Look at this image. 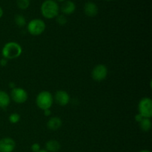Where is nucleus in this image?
Masks as SVG:
<instances>
[{"mask_svg":"<svg viewBox=\"0 0 152 152\" xmlns=\"http://www.w3.org/2000/svg\"><path fill=\"white\" fill-rule=\"evenodd\" d=\"M22 53V48L16 42H9L3 46L1 55L6 59H14L19 57Z\"/></svg>","mask_w":152,"mask_h":152,"instance_id":"obj_1","label":"nucleus"},{"mask_svg":"<svg viewBox=\"0 0 152 152\" xmlns=\"http://www.w3.org/2000/svg\"><path fill=\"white\" fill-rule=\"evenodd\" d=\"M41 13L45 19H54L59 15V7L55 0H45L41 5Z\"/></svg>","mask_w":152,"mask_h":152,"instance_id":"obj_2","label":"nucleus"},{"mask_svg":"<svg viewBox=\"0 0 152 152\" xmlns=\"http://www.w3.org/2000/svg\"><path fill=\"white\" fill-rule=\"evenodd\" d=\"M53 102V96L48 91H43L38 94L36 98V104L39 108L44 111L50 109Z\"/></svg>","mask_w":152,"mask_h":152,"instance_id":"obj_3","label":"nucleus"},{"mask_svg":"<svg viewBox=\"0 0 152 152\" xmlns=\"http://www.w3.org/2000/svg\"><path fill=\"white\" fill-rule=\"evenodd\" d=\"M46 25L40 19H34L30 21L27 26L28 33L32 36H39L45 31Z\"/></svg>","mask_w":152,"mask_h":152,"instance_id":"obj_4","label":"nucleus"},{"mask_svg":"<svg viewBox=\"0 0 152 152\" xmlns=\"http://www.w3.org/2000/svg\"><path fill=\"white\" fill-rule=\"evenodd\" d=\"M138 113L144 118L152 117V100L149 97H144L140 99L138 104Z\"/></svg>","mask_w":152,"mask_h":152,"instance_id":"obj_5","label":"nucleus"},{"mask_svg":"<svg viewBox=\"0 0 152 152\" xmlns=\"http://www.w3.org/2000/svg\"><path fill=\"white\" fill-rule=\"evenodd\" d=\"M10 98L16 103L22 104L26 102L27 99H28V92L22 88L16 87L11 90Z\"/></svg>","mask_w":152,"mask_h":152,"instance_id":"obj_6","label":"nucleus"},{"mask_svg":"<svg viewBox=\"0 0 152 152\" xmlns=\"http://www.w3.org/2000/svg\"><path fill=\"white\" fill-rule=\"evenodd\" d=\"M108 76V68L103 64L96 65L91 71V77L96 82H101Z\"/></svg>","mask_w":152,"mask_h":152,"instance_id":"obj_7","label":"nucleus"},{"mask_svg":"<svg viewBox=\"0 0 152 152\" xmlns=\"http://www.w3.org/2000/svg\"><path fill=\"white\" fill-rule=\"evenodd\" d=\"M70 95L65 91L59 90L55 93L53 100L60 106H65L70 102Z\"/></svg>","mask_w":152,"mask_h":152,"instance_id":"obj_8","label":"nucleus"},{"mask_svg":"<svg viewBox=\"0 0 152 152\" xmlns=\"http://www.w3.org/2000/svg\"><path fill=\"white\" fill-rule=\"evenodd\" d=\"M16 148V142L10 137L0 140V152H13Z\"/></svg>","mask_w":152,"mask_h":152,"instance_id":"obj_9","label":"nucleus"},{"mask_svg":"<svg viewBox=\"0 0 152 152\" xmlns=\"http://www.w3.org/2000/svg\"><path fill=\"white\" fill-rule=\"evenodd\" d=\"M99 11L97 5L93 1H88L84 5V13L89 17H94L96 16Z\"/></svg>","mask_w":152,"mask_h":152,"instance_id":"obj_10","label":"nucleus"},{"mask_svg":"<svg viewBox=\"0 0 152 152\" xmlns=\"http://www.w3.org/2000/svg\"><path fill=\"white\" fill-rule=\"evenodd\" d=\"M63 15H71L76 10V4L72 1H65L59 8Z\"/></svg>","mask_w":152,"mask_h":152,"instance_id":"obj_11","label":"nucleus"},{"mask_svg":"<svg viewBox=\"0 0 152 152\" xmlns=\"http://www.w3.org/2000/svg\"><path fill=\"white\" fill-rule=\"evenodd\" d=\"M62 121L59 117H53L48 120L47 123L48 129L51 131H56L61 128Z\"/></svg>","mask_w":152,"mask_h":152,"instance_id":"obj_12","label":"nucleus"},{"mask_svg":"<svg viewBox=\"0 0 152 152\" xmlns=\"http://www.w3.org/2000/svg\"><path fill=\"white\" fill-rule=\"evenodd\" d=\"M45 148L48 152H57L60 149L61 145L56 140H50L46 142Z\"/></svg>","mask_w":152,"mask_h":152,"instance_id":"obj_13","label":"nucleus"},{"mask_svg":"<svg viewBox=\"0 0 152 152\" xmlns=\"http://www.w3.org/2000/svg\"><path fill=\"white\" fill-rule=\"evenodd\" d=\"M10 102V97L7 92L0 90V108H6Z\"/></svg>","mask_w":152,"mask_h":152,"instance_id":"obj_14","label":"nucleus"},{"mask_svg":"<svg viewBox=\"0 0 152 152\" xmlns=\"http://www.w3.org/2000/svg\"><path fill=\"white\" fill-rule=\"evenodd\" d=\"M152 123L150 118H143L142 121L140 123V127L142 132H148L151 130Z\"/></svg>","mask_w":152,"mask_h":152,"instance_id":"obj_15","label":"nucleus"},{"mask_svg":"<svg viewBox=\"0 0 152 152\" xmlns=\"http://www.w3.org/2000/svg\"><path fill=\"white\" fill-rule=\"evenodd\" d=\"M14 22L16 25L20 28L24 27L26 25V19L25 18V16L21 14H17L15 16Z\"/></svg>","mask_w":152,"mask_h":152,"instance_id":"obj_16","label":"nucleus"},{"mask_svg":"<svg viewBox=\"0 0 152 152\" xmlns=\"http://www.w3.org/2000/svg\"><path fill=\"white\" fill-rule=\"evenodd\" d=\"M16 4L21 10H26L30 6V0H16Z\"/></svg>","mask_w":152,"mask_h":152,"instance_id":"obj_17","label":"nucleus"},{"mask_svg":"<svg viewBox=\"0 0 152 152\" xmlns=\"http://www.w3.org/2000/svg\"><path fill=\"white\" fill-rule=\"evenodd\" d=\"M21 117L18 113H13V114H10L8 117V120L10 121V123H13V124H16L18 123L20 121Z\"/></svg>","mask_w":152,"mask_h":152,"instance_id":"obj_18","label":"nucleus"},{"mask_svg":"<svg viewBox=\"0 0 152 152\" xmlns=\"http://www.w3.org/2000/svg\"><path fill=\"white\" fill-rule=\"evenodd\" d=\"M56 21L57 22L58 25H66V23L68 22V19H67L66 16L63 14H59L56 17Z\"/></svg>","mask_w":152,"mask_h":152,"instance_id":"obj_19","label":"nucleus"},{"mask_svg":"<svg viewBox=\"0 0 152 152\" xmlns=\"http://www.w3.org/2000/svg\"><path fill=\"white\" fill-rule=\"evenodd\" d=\"M39 150H41L40 149V145L37 142H35L31 145V151L33 152H38Z\"/></svg>","mask_w":152,"mask_h":152,"instance_id":"obj_20","label":"nucleus"},{"mask_svg":"<svg viewBox=\"0 0 152 152\" xmlns=\"http://www.w3.org/2000/svg\"><path fill=\"white\" fill-rule=\"evenodd\" d=\"M144 117H142V115H141L140 114H139V113H138V114H137L136 115H135V117H134V120H136L137 122V123H140L141 121H142V119H143Z\"/></svg>","mask_w":152,"mask_h":152,"instance_id":"obj_21","label":"nucleus"},{"mask_svg":"<svg viewBox=\"0 0 152 152\" xmlns=\"http://www.w3.org/2000/svg\"><path fill=\"white\" fill-rule=\"evenodd\" d=\"M7 65V59L2 58V59H0V65L1 67H5Z\"/></svg>","mask_w":152,"mask_h":152,"instance_id":"obj_22","label":"nucleus"},{"mask_svg":"<svg viewBox=\"0 0 152 152\" xmlns=\"http://www.w3.org/2000/svg\"><path fill=\"white\" fill-rule=\"evenodd\" d=\"M43 111H44V115L45 116V117H49V116H50V114H51L50 109H45Z\"/></svg>","mask_w":152,"mask_h":152,"instance_id":"obj_23","label":"nucleus"},{"mask_svg":"<svg viewBox=\"0 0 152 152\" xmlns=\"http://www.w3.org/2000/svg\"><path fill=\"white\" fill-rule=\"evenodd\" d=\"M9 87L10 88H16V85H15L14 83H13V82H11V83H9Z\"/></svg>","mask_w":152,"mask_h":152,"instance_id":"obj_24","label":"nucleus"},{"mask_svg":"<svg viewBox=\"0 0 152 152\" xmlns=\"http://www.w3.org/2000/svg\"><path fill=\"white\" fill-rule=\"evenodd\" d=\"M3 14H4V11H3L2 8H1V7H0V19H1V18L2 17Z\"/></svg>","mask_w":152,"mask_h":152,"instance_id":"obj_25","label":"nucleus"},{"mask_svg":"<svg viewBox=\"0 0 152 152\" xmlns=\"http://www.w3.org/2000/svg\"><path fill=\"white\" fill-rule=\"evenodd\" d=\"M139 152H151V151H148V150H142V151H140Z\"/></svg>","mask_w":152,"mask_h":152,"instance_id":"obj_26","label":"nucleus"},{"mask_svg":"<svg viewBox=\"0 0 152 152\" xmlns=\"http://www.w3.org/2000/svg\"><path fill=\"white\" fill-rule=\"evenodd\" d=\"M38 152H48V151H47L46 150H39Z\"/></svg>","mask_w":152,"mask_h":152,"instance_id":"obj_27","label":"nucleus"},{"mask_svg":"<svg viewBox=\"0 0 152 152\" xmlns=\"http://www.w3.org/2000/svg\"><path fill=\"white\" fill-rule=\"evenodd\" d=\"M56 1H65L66 0H56Z\"/></svg>","mask_w":152,"mask_h":152,"instance_id":"obj_28","label":"nucleus"},{"mask_svg":"<svg viewBox=\"0 0 152 152\" xmlns=\"http://www.w3.org/2000/svg\"><path fill=\"white\" fill-rule=\"evenodd\" d=\"M105 1H112V0H105Z\"/></svg>","mask_w":152,"mask_h":152,"instance_id":"obj_29","label":"nucleus"}]
</instances>
